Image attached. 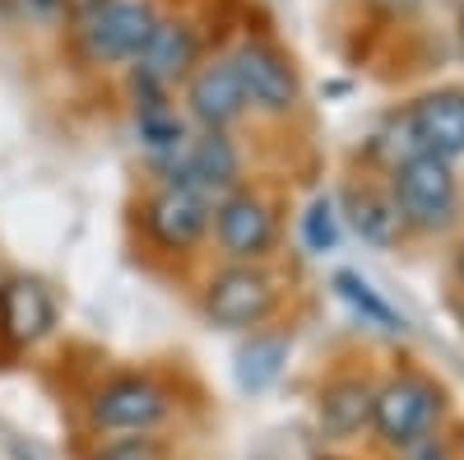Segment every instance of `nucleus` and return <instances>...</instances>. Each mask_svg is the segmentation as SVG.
Wrapping results in <instances>:
<instances>
[{
  "instance_id": "ddd939ff",
  "label": "nucleus",
  "mask_w": 464,
  "mask_h": 460,
  "mask_svg": "<svg viewBox=\"0 0 464 460\" xmlns=\"http://www.w3.org/2000/svg\"><path fill=\"white\" fill-rule=\"evenodd\" d=\"M196 52H200L196 33H190L186 24L159 19V28H153V37L144 43V52L135 56V80H144L153 89H168L172 80L196 70Z\"/></svg>"
},
{
  "instance_id": "f257e3e1",
  "label": "nucleus",
  "mask_w": 464,
  "mask_h": 460,
  "mask_svg": "<svg viewBox=\"0 0 464 460\" xmlns=\"http://www.w3.org/2000/svg\"><path fill=\"white\" fill-rule=\"evenodd\" d=\"M391 201L400 223L418 228V233H441L459 219V177L455 163L437 159V153H404L395 163Z\"/></svg>"
},
{
  "instance_id": "6ab92c4d",
  "label": "nucleus",
  "mask_w": 464,
  "mask_h": 460,
  "mask_svg": "<svg viewBox=\"0 0 464 460\" xmlns=\"http://www.w3.org/2000/svg\"><path fill=\"white\" fill-rule=\"evenodd\" d=\"M302 238H306V251H316V256L334 251V242H339V214H334V201L330 196H316L312 205H306Z\"/></svg>"
},
{
  "instance_id": "1a4fd4ad",
  "label": "nucleus",
  "mask_w": 464,
  "mask_h": 460,
  "mask_svg": "<svg viewBox=\"0 0 464 460\" xmlns=\"http://www.w3.org/2000/svg\"><path fill=\"white\" fill-rule=\"evenodd\" d=\"M237 177H242V153H237V144H232L223 131H205L196 144H186L181 163H177V172H172L177 186H190V191H196V196H205V201L232 196Z\"/></svg>"
},
{
  "instance_id": "4468645a",
  "label": "nucleus",
  "mask_w": 464,
  "mask_h": 460,
  "mask_svg": "<svg viewBox=\"0 0 464 460\" xmlns=\"http://www.w3.org/2000/svg\"><path fill=\"white\" fill-rule=\"evenodd\" d=\"M372 424V387L362 377H334L316 396V428L330 442H348Z\"/></svg>"
},
{
  "instance_id": "6e6552de",
  "label": "nucleus",
  "mask_w": 464,
  "mask_h": 460,
  "mask_svg": "<svg viewBox=\"0 0 464 460\" xmlns=\"http://www.w3.org/2000/svg\"><path fill=\"white\" fill-rule=\"evenodd\" d=\"M144 228H149V238L159 247L186 251V247H196L209 233V201L196 196L190 186L168 181L159 196L144 205Z\"/></svg>"
},
{
  "instance_id": "2eb2a0df",
  "label": "nucleus",
  "mask_w": 464,
  "mask_h": 460,
  "mask_svg": "<svg viewBox=\"0 0 464 460\" xmlns=\"http://www.w3.org/2000/svg\"><path fill=\"white\" fill-rule=\"evenodd\" d=\"M288 349H293V335H284V330H251V339L237 349V363H232L237 387H242L246 396L269 391V387L284 377Z\"/></svg>"
},
{
  "instance_id": "423d86ee",
  "label": "nucleus",
  "mask_w": 464,
  "mask_h": 460,
  "mask_svg": "<svg viewBox=\"0 0 464 460\" xmlns=\"http://www.w3.org/2000/svg\"><path fill=\"white\" fill-rule=\"evenodd\" d=\"M275 302H279V289L260 265H227V270L209 279L205 312L223 330H256L275 312Z\"/></svg>"
},
{
  "instance_id": "9b49d317",
  "label": "nucleus",
  "mask_w": 464,
  "mask_h": 460,
  "mask_svg": "<svg viewBox=\"0 0 464 460\" xmlns=\"http://www.w3.org/2000/svg\"><path fill=\"white\" fill-rule=\"evenodd\" d=\"M56 330V298L43 279L19 275L0 284V335H5L14 349L47 339Z\"/></svg>"
},
{
  "instance_id": "39448f33",
  "label": "nucleus",
  "mask_w": 464,
  "mask_h": 460,
  "mask_svg": "<svg viewBox=\"0 0 464 460\" xmlns=\"http://www.w3.org/2000/svg\"><path fill=\"white\" fill-rule=\"evenodd\" d=\"M227 65H232V74H237V84H242V98L256 112H265V117H288V112L297 107L302 84H297L293 61L279 47H269V43H242L237 52L227 56Z\"/></svg>"
},
{
  "instance_id": "0eeeda50",
  "label": "nucleus",
  "mask_w": 464,
  "mask_h": 460,
  "mask_svg": "<svg viewBox=\"0 0 464 460\" xmlns=\"http://www.w3.org/2000/svg\"><path fill=\"white\" fill-rule=\"evenodd\" d=\"M209 219H214L218 247L237 265H256L260 256H269L275 233H279L275 210H269V201L256 196V191H232V196H223Z\"/></svg>"
},
{
  "instance_id": "20e7f679",
  "label": "nucleus",
  "mask_w": 464,
  "mask_h": 460,
  "mask_svg": "<svg viewBox=\"0 0 464 460\" xmlns=\"http://www.w3.org/2000/svg\"><path fill=\"white\" fill-rule=\"evenodd\" d=\"M153 28H159V10L149 0H102L89 15H80V47L98 65L135 61Z\"/></svg>"
},
{
  "instance_id": "f03ea898",
  "label": "nucleus",
  "mask_w": 464,
  "mask_h": 460,
  "mask_svg": "<svg viewBox=\"0 0 464 460\" xmlns=\"http://www.w3.org/2000/svg\"><path fill=\"white\" fill-rule=\"evenodd\" d=\"M441 418H446V391L418 372H400L372 391V428L395 451H409L418 442L437 437Z\"/></svg>"
},
{
  "instance_id": "dca6fc26",
  "label": "nucleus",
  "mask_w": 464,
  "mask_h": 460,
  "mask_svg": "<svg viewBox=\"0 0 464 460\" xmlns=\"http://www.w3.org/2000/svg\"><path fill=\"white\" fill-rule=\"evenodd\" d=\"M343 210H348V223L358 228L362 242L391 247L400 238V214H395V201L385 196V191H376V186H348Z\"/></svg>"
},
{
  "instance_id": "f3484780",
  "label": "nucleus",
  "mask_w": 464,
  "mask_h": 460,
  "mask_svg": "<svg viewBox=\"0 0 464 460\" xmlns=\"http://www.w3.org/2000/svg\"><path fill=\"white\" fill-rule=\"evenodd\" d=\"M334 289H339V298H343V302H353V312H362L372 326L391 330V335H400V330H404V317H400L395 307L385 302V298H381V293L358 275V270H339V275H334Z\"/></svg>"
},
{
  "instance_id": "aec40b11",
  "label": "nucleus",
  "mask_w": 464,
  "mask_h": 460,
  "mask_svg": "<svg viewBox=\"0 0 464 460\" xmlns=\"http://www.w3.org/2000/svg\"><path fill=\"white\" fill-rule=\"evenodd\" d=\"M19 5H24V15H28V19L52 24V19H61V15L70 10V0H19Z\"/></svg>"
},
{
  "instance_id": "f8f14e48",
  "label": "nucleus",
  "mask_w": 464,
  "mask_h": 460,
  "mask_svg": "<svg viewBox=\"0 0 464 460\" xmlns=\"http://www.w3.org/2000/svg\"><path fill=\"white\" fill-rule=\"evenodd\" d=\"M186 107L205 131H223L232 126L246 112V98H242V84L232 74L227 61H205L186 74Z\"/></svg>"
},
{
  "instance_id": "7ed1b4c3",
  "label": "nucleus",
  "mask_w": 464,
  "mask_h": 460,
  "mask_svg": "<svg viewBox=\"0 0 464 460\" xmlns=\"http://www.w3.org/2000/svg\"><path fill=\"white\" fill-rule=\"evenodd\" d=\"M172 414V396L144 372H121L102 381V387L89 396V424L98 433H153Z\"/></svg>"
},
{
  "instance_id": "9d476101",
  "label": "nucleus",
  "mask_w": 464,
  "mask_h": 460,
  "mask_svg": "<svg viewBox=\"0 0 464 460\" xmlns=\"http://www.w3.org/2000/svg\"><path fill=\"white\" fill-rule=\"evenodd\" d=\"M409 131H413V153H437V159L455 163L464 153V89H437L422 93L409 107Z\"/></svg>"
},
{
  "instance_id": "a211bd4d",
  "label": "nucleus",
  "mask_w": 464,
  "mask_h": 460,
  "mask_svg": "<svg viewBox=\"0 0 464 460\" xmlns=\"http://www.w3.org/2000/svg\"><path fill=\"white\" fill-rule=\"evenodd\" d=\"M89 460H172V451H168L163 437H153V433H121V437L98 442Z\"/></svg>"
},
{
  "instance_id": "412c9836",
  "label": "nucleus",
  "mask_w": 464,
  "mask_h": 460,
  "mask_svg": "<svg viewBox=\"0 0 464 460\" xmlns=\"http://www.w3.org/2000/svg\"><path fill=\"white\" fill-rule=\"evenodd\" d=\"M376 5H381L385 15H395V19H400V15H413V10H422V0H376Z\"/></svg>"
}]
</instances>
